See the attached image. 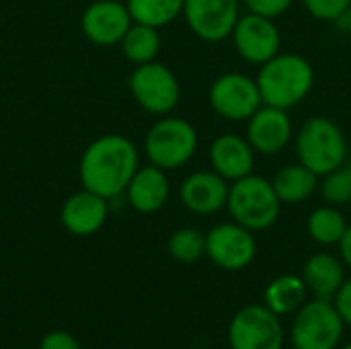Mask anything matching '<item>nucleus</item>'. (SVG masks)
Wrapping results in <instances>:
<instances>
[{"instance_id":"9b49d317","label":"nucleus","mask_w":351,"mask_h":349,"mask_svg":"<svg viewBox=\"0 0 351 349\" xmlns=\"http://www.w3.org/2000/svg\"><path fill=\"white\" fill-rule=\"evenodd\" d=\"M183 16L202 41L218 43L232 35L241 19V0H185Z\"/></svg>"},{"instance_id":"a211bd4d","label":"nucleus","mask_w":351,"mask_h":349,"mask_svg":"<svg viewBox=\"0 0 351 349\" xmlns=\"http://www.w3.org/2000/svg\"><path fill=\"white\" fill-rule=\"evenodd\" d=\"M169 193H171V183H169L167 171L154 165L138 167V171L134 173L125 189L128 204L140 214L158 212L167 204Z\"/></svg>"},{"instance_id":"473e14b6","label":"nucleus","mask_w":351,"mask_h":349,"mask_svg":"<svg viewBox=\"0 0 351 349\" xmlns=\"http://www.w3.org/2000/svg\"><path fill=\"white\" fill-rule=\"evenodd\" d=\"M350 206H351V202H350Z\"/></svg>"},{"instance_id":"39448f33","label":"nucleus","mask_w":351,"mask_h":349,"mask_svg":"<svg viewBox=\"0 0 351 349\" xmlns=\"http://www.w3.org/2000/svg\"><path fill=\"white\" fill-rule=\"evenodd\" d=\"M197 130L183 117L162 115L144 138V152L150 165L162 171L185 167L197 152Z\"/></svg>"},{"instance_id":"423d86ee","label":"nucleus","mask_w":351,"mask_h":349,"mask_svg":"<svg viewBox=\"0 0 351 349\" xmlns=\"http://www.w3.org/2000/svg\"><path fill=\"white\" fill-rule=\"evenodd\" d=\"M343 319L331 300H306L292 323L294 349H337L343 337Z\"/></svg>"},{"instance_id":"2eb2a0df","label":"nucleus","mask_w":351,"mask_h":349,"mask_svg":"<svg viewBox=\"0 0 351 349\" xmlns=\"http://www.w3.org/2000/svg\"><path fill=\"white\" fill-rule=\"evenodd\" d=\"M228 191L230 183L212 169L187 175L179 187V197L189 212L197 216H212L226 208Z\"/></svg>"},{"instance_id":"9d476101","label":"nucleus","mask_w":351,"mask_h":349,"mask_svg":"<svg viewBox=\"0 0 351 349\" xmlns=\"http://www.w3.org/2000/svg\"><path fill=\"white\" fill-rule=\"evenodd\" d=\"M206 255L220 269L239 272L253 263L257 255V241L249 228L234 220L222 222L206 234Z\"/></svg>"},{"instance_id":"dca6fc26","label":"nucleus","mask_w":351,"mask_h":349,"mask_svg":"<svg viewBox=\"0 0 351 349\" xmlns=\"http://www.w3.org/2000/svg\"><path fill=\"white\" fill-rule=\"evenodd\" d=\"M107 202L109 200H105L103 195L82 187L80 191L68 195L62 204V226L74 237H90L99 232L109 216Z\"/></svg>"},{"instance_id":"ddd939ff","label":"nucleus","mask_w":351,"mask_h":349,"mask_svg":"<svg viewBox=\"0 0 351 349\" xmlns=\"http://www.w3.org/2000/svg\"><path fill=\"white\" fill-rule=\"evenodd\" d=\"M132 23L134 19L128 10V4L119 0H95L80 16V29L84 37L101 47L121 43Z\"/></svg>"},{"instance_id":"6e6552de","label":"nucleus","mask_w":351,"mask_h":349,"mask_svg":"<svg viewBox=\"0 0 351 349\" xmlns=\"http://www.w3.org/2000/svg\"><path fill=\"white\" fill-rule=\"evenodd\" d=\"M210 107L228 121H247L261 105V93L255 78L243 72L220 74L208 93Z\"/></svg>"},{"instance_id":"bb28decb","label":"nucleus","mask_w":351,"mask_h":349,"mask_svg":"<svg viewBox=\"0 0 351 349\" xmlns=\"http://www.w3.org/2000/svg\"><path fill=\"white\" fill-rule=\"evenodd\" d=\"M304 8L319 21H337L351 6V0H302Z\"/></svg>"},{"instance_id":"f8f14e48","label":"nucleus","mask_w":351,"mask_h":349,"mask_svg":"<svg viewBox=\"0 0 351 349\" xmlns=\"http://www.w3.org/2000/svg\"><path fill=\"white\" fill-rule=\"evenodd\" d=\"M232 41L239 51V56L249 64H265L274 56L280 53L282 37L280 29L274 23V19L247 12L237 21V27L232 31Z\"/></svg>"},{"instance_id":"4be33fe9","label":"nucleus","mask_w":351,"mask_h":349,"mask_svg":"<svg viewBox=\"0 0 351 349\" xmlns=\"http://www.w3.org/2000/svg\"><path fill=\"white\" fill-rule=\"evenodd\" d=\"M119 45H121L123 58L140 66V64H148L156 60L162 47V39L156 27H150L144 23H132V27L128 29Z\"/></svg>"},{"instance_id":"0eeeda50","label":"nucleus","mask_w":351,"mask_h":349,"mask_svg":"<svg viewBox=\"0 0 351 349\" xmlns=\"http://www.w3.org/2000/svg\"><path fill=\"white\" fill-rule=\"evenodd\" d=\"M134 101L152 115H171L181 101V84L171 68L148 62L134 68L128 80Z\"/></svg>"},{"instance_id":"a878e982","label":"nucleus","mask_w":351,"mask_h":349,"mask_svg":"<svg viewBox=\"0 0 351 349\" xmlns=\"http://www.w3.org/2000/svg\"><path fill=\"white\" fill-rule=\"evenodd\" d=\"M321 193L327 204L343 206L351 202V160L348 158L339 169L321 177Z\"/></svg>"},{"instance_id":"aec40b11","label":"nucleus","mask_w":351,"mask_h":349,"mask_svg":"<svg viewBox=\"0 0 351 349\" xmlns=\"http://www.w3.org/2000/svg\"><path fill=\"white\" fill-rule=\"evenodd\" d=\"M271 185L282 202V206H296L302 202H308L315 191L321 185V177L317 173H313L308 167H304L302 163H294V165H286L282 167L274 179Z\"/></svg>"},{"instance_id":"1a4fd4ad","label":"nucleus","mask_w":351,"mask_h":349,"mask_svg":"<svg viewBox=\"0 0 351 349\" xmlns=\"http://www.w3.org/2000/svg\"><path fill=\"white\" fill-rule=\"evenodd\" d=\"M230 349H284V327L280 317L265 304L241 309L228 327Z\"/></svg>"},{"instance_id":"f03ea898","label":"nucleus","mask_w":351,"mask_h":349,"mask_svg":"<svg viewBox=\"0 0 351 349\" xmlns=\"http://www.w3.org/2000/svg\"><path fill=\"white\" fill-rule=\"evenodd\" d=\"M263 105L292 109L302 103L315 84V70L311 62L298 53H278L261 64L257 74Z\"/></svg>"},{"instance_id":"c85d7f7f","label":"nucleus","mask_w":351,"mask_h":349,"mask_svg":"<svg viewBox=\"0 0 351 349\" xmlns=\"http://www.w3.org/2000/svg\"><path fill=\"white\" fill-rule=\"evenodd\" d=\"M39 349H82L80 344L76 341L74 335L66 333V331H51L47 333L41 344H39Z\"/></svg>"},{"instance_id":"412c9836","label":"nucleus","mask_w":351,"mask_h":349,"mask_svg":"<svg viewBox=\"0 0 351 349\" xmlns=\"http://www.w3.org/2000/svg\"><path fill=\"white\" fill-rule=\"evenodd\" d=\"M306 296H308V288L302 276H280L265 288L263 304L271 313L282 317V315L296 313L306 302Z\"/></svg>"},{"instance_id":"393cba45","label":"nucleus","mask_w":351,"mask_h":349,"mask_svg":"<svg viewBox=\"0 0 351 349\" xmlns=\"http://www.w3.org/2000/svg\"><path fill=\"white\" fill-rule=\"evenodd\" d=\"M169 253L179 263H195L206 255V234L191 226L179 228L169 239Z\"/></svg>"},{"instance_id":"cd10ccee","label":"nucleus","mask_w":351,"mask_h":349,"mask_svg":"<svg viewBox=\"0 0 351 349\" xmlns=\"http://www.w3.org/2000/svg\"><path fill=\"white\" fill-rule=\"evenodd\" d=\"M243 2L249 8V12L263 14V16H269V19H276V16L284 14L294 4V0H243Z\"/></svg>"},{"instance_id":"c756f323","label":"nucleus","mask_w":351,"mask_h":349,"mask_svg":"<svg viewBox=\"0 0 351 349\" xmlns=\"http://www.w3.org/2000/svg\"><path fill=\"white\" fill-rule=\"evenodd\" d=\"M333 300H335L333 304H335V309L339 311L343 323L351 327V280H346V282H343L341 290L337 292V296H335Z\"/></svg>"},{"instance_id":"20e7f679","label":"nucleus","mask_w":351,"mask_h":349,"mask_svg":"<svg viewBox=\"0 0 351 349\" xmlns=\"http://www.w3.org/2000/svg\"><path fill=\"white\" fill-rule=\"evenodd\" d=\"M298 163L308 167L319 177L329 175L348 160V140L343 130L329 117L317 115L302 123L296 132Z\"/></svg>"},{"instance_id":"f3484780","label":"nucleus","mask_w":351,"mask_h":349,"mask_svg":"<svg viewBox=\"0 0 351 349\" xmlns=\"http://www.w3.org/2000/svg\"><path fill=\"white\" fill-rule=\"evenodd\" d=\"M255 150L247 138L237 134H222L210 146V165L228 183H234L253 173Z\"/></svg>"},{"instance_id":"4468645a","label":"nucleus","mask_w":351,"mask_h":349,"mask_svg":"<svg viewBox=\"0 0 351 349\" xmlns=\"http://www.w3.org/2000/svg\"><path fill=\"white\" fill-rule=\"evenodd\" d=\"M245 138L259 154H280L294 138V125L288 115V109L261 105L247 119Z\"/></svg>"},{"instance_id":"7c9ffc66","label":"nucleus","mask_w":351,"mask_h":349,"mask_svg":"<svg viewBox=\"0 0 351 349\" xmlns=\"http://www.w3.org/2000/svg\"><path fill=\"white\" fill-rule=\"evenodd\" d=\"M339 253H341V261L351 269V226H348L346 234L339 241Z\"/></svg>"},{"instance_id":"6ab92c4d","label":"nucleus","mask_w":351,"mask_h":349,"mask_svg":"<svg viewBox=\"0 0 351 349\" xmlns=\"http://www.w3.org/2000/svg\"><path fill=\"white\" fill-rule=\"evenodd\" d=\"M302 280L315 298L333 300L346 282L343 261L331 253H315L302 267Z\"/></svg>"},{"instance_id":"7ed1b4c3","label":"nucleus","mask_w":351,"mask_h":349,"mask_svg":"<svg viewBox=\"0 0 351 349\" xmlns=\"http://www.w3.org/2000/svg\"><path fill=\"white\" fill-rule=\"evenodd\" d=\"M226 210L237 224L251 232H261L278 222L282 202L269 179L251 173L230 183Z\"/></svg>"},{"instance_id":"2f4dec72","label":"nucleus","mask_w":351,"mask_h":349,"mask_svg":"<svg viewBox=\"0 0 351 349\" xmlns=\"http://www.w3.org/2000/svg\"><path fill=\"white\" fill-rule=\"evenodd\" d=\"M341 349H351V344H348V346H346V348H341Z\"/></svg>"},{"instance_id":"b1692460","label":"nucleus","mask_w":351,"mask_h":349,"mask_svg":"<svg viewBox=\"0 0 351 349\" xmlns=\"http://www.w3.org/2000/svg\"><path fill=\"white\" fill-rule=\"evenodd\" d=\"M125 4L134 23L160 29L183 14L185 0H125Z\"/></svg>"},{"instance_id":"f257e3e1","label":"nucleus","mask_w":351,"mask_h":349,"mask_svg":"<svg viewBox=\"0 0 351 349\" xmlns=\"http://www.w3.org/2000/svg\"><path fill=\"white\" fill-rule=\"evenodd\" d=\"M138 167L140 154L136 144L121 134H105L84 148L78 177L84 189L113 200L125 193Z\"/></svg>"},{"instance_id":"5701e85b","label":"nucleus","mask_w":351,"mask_h":349,"mask_svg":"<svg viewBox=\"0 0 351 349\" xmlns=\"http://www.w3.org/2000/svg\"><path fill=\"white\" fill-rule=\"evenodd\" d=\"M348 226L350 224H348L346 216L331 204L313 210V214L308 216V222H306L311 239L315 243L323 245V247L339 245V241L346 234Z\"/></svg>"}]
</instances>
